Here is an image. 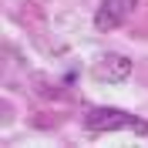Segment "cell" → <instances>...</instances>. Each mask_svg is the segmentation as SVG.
I'll use <instances>...</instances> for the list:
<instances>
[{"instance_id":"1","label":"cell","mask_w":148,"mask_h":148,"mask_svg":"<svg viewBox=\"0 0 148 148\" xmlns=\"http://www.w3.org/2000/svg\"><path fill=\"white\" fill-rule=\"evenodd\" d=\"M84 128L88 131H135L148 135V121L121 108H88L84 111Z\"/></svg>"},{"instance_id":"2","label":"cell","mask_w":148,"mask_h":148,"mask_svg":"<svg viewBox=\"0 0 148 148\" xmlns=\"http://www.w3.org/2000/svg\"><path fill=\"white\" fill-rule=\"evenodd\" d=\"M135 7H138V0H101V7L94 14V27L101 30V34H108V30L121 27L135 14Z\"/></svg>"},{"instance_id":"3","label":"cell","mask_w":148,"mask_h":148,"mask_svg":"<svg viewBox=\"0 0 148 148\" xmlns=\"http://www.w3.org/2000/svg\"><path fill=\"white\" fill-rule=\"evenodd\" d=\"M131 67L135 64H131L128 54H104V57H98V64L91 67V74L98 81H104V84H121L131 74Z\"/></svg>"}]
</instances>
